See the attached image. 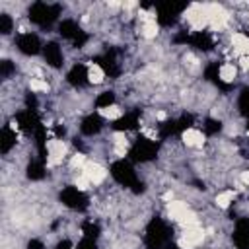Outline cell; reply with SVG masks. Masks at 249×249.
Returning <instances> with one entry per match:
<instances>
[{"mask_svg":"<svg viewBox=\"0 0 249 249\" xmlns=\"http://www.w3.org/2000/svg\"><path fill=\"white\" fill-rule=\"evenodd\" d=\"M138 123H140V109H132V111H128V113H124L121 119H117L111 126H113V130H134L136 126H138Z\"/></svg>","mask_w":249,"mask_h":249,"instance_id":"cell-13","label":"cell"},{"mask_svg":"<svg viewBox=\"0 0 249 249\" xmlns=\"http://www.w3.org/2000/svg\"><path fill=\"white\" fill-rule=\"evenodd\" d=\"M163 249H179V247H177L173 241H169V243H165V245H163Z\"/></svg>","mask_w":249,"mask_h":249,"instance_id":"cell-34","label":"cell"},{"mask_svg":"<svg viewBox=\"0 0 249 249\" xmlns=\"http://www.w3.org/2000/svg\"><path fill=\"white\" fill-rule=\"evenodd\" d=\"M25 109H31V111H37V97H35V93H27L25 95Z\"/></svg>","mask_w":249,"mask_h":249,"instance_id":"cell-29","label":"cell"},{"mask_svg":"<svg viewBox=\"0 0 249 249\" xmlns=\"http://www.w3.org/2000/svg\"><path fill=\"white\" fill-rule=\"evenodd\" d=\"M247 128H249V121H247Z\"/></svg>","mask_w":249,"mask_h":249,"instance_id":"cell-35","label":"cell"},{"mask_svg":"<svg viewBox=\"0 0 249 249\" xmlns=\"http://www.w3.org/2000/svg\"><path fill=\"white\" fill-rule=\"evenodd\" d=\"M43 56H45L47 64H49V66H53V68H60V66H62V62H64L62 49H60V45H58V43H54V41H51V43L43 45Z\"/></svg>","mask_w":249,"mask_h":249,"instance_id":"cell-12","label":"cell"},{"mask_svg":"<svg viewBox=\"0 0 249 249\" xmlns=\"http://www.w3.org/2000/svg\"><path fill=\"white\" fill-rule=\"evenodd\" d=\"M158 152H160V144L158 142H154V140H150L146 136H138L134 140V144L130 146L126 160L134 161V163H146V161L156 160Z\"/></svg>","mask_w":249,"mask_h":249,"instance_id":"cell-3","label":"cell"},{"mask_svg":"<svg viewBox=\"0 0 249 249\" xmlns=\"http://www.w3.org/2000/svg\"><path fill=\"white\" fill-rule=\"evenodd\" d=\"M233 243L237 249H249V218H239L233 230Z\"/></svg>","mask_w":249,"mask_h":249,"instance_id":"cell-11","label":"cell"},{"mask_svg":"<svg viewBox=\"0 0 249 249\" xmlns=\"http://www.w3.org/2000/svg\"><path fill=\"white\" fill-rule=\"evenodd\" d=\"M82 231H84V237H91V239H95V237L99 235V226L93 224V222H89V220H86V222L82 224Z\"/></svg>","mask_w":249,"mask_h":249,"instance_id":"cell-25","label":"cell"},{"mask_svg":"<svg viewBox=\"0 0 249 249\" xmlns=\"http://www.w3.org/2000/svg\"><path fill=\"white\" fill-rule=\"evenodd\" d=\"M187 45H191L198 51H212L214 49V39L210 37L208 31H195V33H189V43Z\"/></svg>","mask_w":249,"mask_h":249,"instance_id":"cell-15","label":"cell"},{"mask_svg":"<svg viewBox=\"0 0 249 249\" xmlns=\"http://www.w3.org/2000/svg\"><path fill=\"white\" fill-rule=\"evenodd\" d=\"M169 241H171V228L160 216H154L146 226V235H144L146 247L148 249H163V245Z\"/></svg>","mask_w":249,"mask_h":249,"instance_id":"cell-2","label":"cell"},{"mask_svg":"<svg viewBox=\"0 0 249 249\" xmlns=\"http://www.w3.org/2000/svg\"><path fill=\"white\" fill-rule=\"evenodd\" d=\"M109 171H111V177L119 185L132 189V193H142L144 191V183L138 179V175H136V171L132 167V161H128V160H117V161L111 163Z\"/></svg>","mask_w":249,"mask_h":249,"instance_id":"cell-1","label":"cell"},{"mask_svg":"<svg viewBox=\"0 0 249 249\" xmlns=\"http://www.w3.org/2000/svg\"><path fill=\"white\" fill-rule=\"evenodd\" d=\"M187 8V4H177V2H158L156 12H158V23L163 27H171L177 23L181 12Z\"/></svg>","mask_w":249,"mask_h":249,"instance_id":"cell-5","label":"cell"},{"mask_svg":"<svg viewBox=\"0 0 249 249\" xmlns=\"http://www.w3.org/2000/svg\"><path fill=\"white\" fill-rule=\"evenodd\" d=\"M27 249H45V245H43V241H41V239H29Z\"/></svg>","mask_w":249,"mask_h":249,"instance_id":"cell-31","label":"cell"},{"mask_svg":"<svg viewBox=\"0 0 249 249\" xmlns=\"http://www.w3.org/2000/svg\"><path fill=\"white\" fill-rule=\"evenodd\" d=\"M101 128H103V119H101L97 113H91V115L84 117V121H82V124H80V130H82V134H86V136H93V134H97Z\"/></svg>","mask_w":249,"mask_h":249,"instance_id":"cell-16","label":"cell"},{"mask_svg":"<svg viewBox=\"0 0 249 249\" xmlns=\"http://www.w3.org/2000/svg\"><path fill=\"white\" fill-rule=\"evenodd\" d=\"M173 43H181V45H187L189 43V33L187 31H181L173 37Z\"/></svg>","mask_w":249,"mask_h":249,"instance_id":"cell-30","label":"cell"},{"mask_svg":"<svg viewBox=\"0 0 249 249\" xmlns=\"http://www.w3.org/2000/svg\"><path fill=\"white\" fill-rule=\"evenodd\" d=\"M237 107H239V113L249 119V88H243L241 89L239 99H237Z\"/></svg>","mask_w":249,"mask_h":249,"instance_id":"cell-21","label":"cell"},{"mask_svg":"<svg viewBox=\"0 0 249 249\" xmlns=\"http://www.w3.org/2000/svg\"><path fill=\"white\" fill-rule=\"evenodd\" d=\"M70 247H72L70 239H62V241H58V243H56V247H54V249H70Z\"/></svg>","mask_w":249,"mask_h":249,"instance_id":"cell-32","label":"cell"},{"mask_svg":"<svg viewBox=\"0 0 249 249\" xmlns=\"http://www.w3.org/2000/svg\"><path fill=\"white\" fill-rule=\"evenodd\" d=\"M78 249H97V243H95V239H91V237H84V239L78 243Z\"/></svg>","mask_w":249,"mask_h":249,"instance_id":"cell-28","label":"cell"},{"mask_svg":"<svg viewBox=\"0 0 249 249\" xmlns=\"http://www.w3.org/2000/svg\"><path fill=\"white\" fill-rule=\"evenodd\" d=\"M14 146H16V130H12V126L4 124L0 130V152L8 154Z\"/></svg>","mask_w":249,"mask_h":249,"instance_id":"cell-18","label":"cell"},{"mask_svg":"<svg viewBox=\"0 0 249 249\" xmlns=\"http://www.w3.org/2000/svg\"><path fill=\"white\" fill-rule=\"evenodd\" d=\"M115 103V93L113 91H101L95 97V107H109Z\"/></svg>","mask_w":249,"mask_h":249,"instance_id":"cell-23","label":"cell"},{"mask_svg":"<svg viewBox=\"0 0 249 249\" xmlns=\"http://www.w3.org/2000/svg\"><path fill=\"white\" fill-rule=\"evenodd\" d=\"M29 19L35 23V25H41V27H49L53 25V21L58 18L60 14V6L58 4H47V2H35L29 6Z\"/></svg>","mask_w":249,"mask_h":249,"instance_id":"cell-4","label":"cell"},{"mask_svg":"<svg viewBox=\"0 0 249 249\" xmlns=\"http://www.w3.org/2000/svg\"><path fill=\"white\" fill-rule=\"evenodd\" d=\"M158 134L161 140L173 136V134H179V128H177V119H167L163 123L158 124Z\"/></svg>","mask_w":249,"mask_h":249,"instance_id":"cell-20","label":"cell"},{"mask_svg":"<svg viewBox=\"0 0 249 249\" xmlns=\"http://www.w3.org/2000/svg\"><path fill=\"white\" fill-rule=\"evenodd\" d=\"M202 128H204V132L208 136H214V134H218L222 130V121H218V119H206L204 124H202Z\"/></svg>","mask_w":249,"mask_h":249,"instance_id":"cell-22","label":"cell"},{"mask_svg":"<svg viewBox=\"0 0 249 249\" xmlns=\"http://www.w3.org/2000/svg\"><path fill=\"white\" fill-rule=\"evenodd\" d=\"M54 134H56V136H64V134H66L64 126H56V128H54Z\"/></svg>","mask_w":249,"mask_h":249,"instance_id":"cell-33","label":"cell"},{"mask_svg":"<svg viewBox=\"0 0 249 249\" xmlns=\"http://www.w3.org/2000/svg\"><path fill=\"white\" fill-rule=\"evenodd\" d=\"M16 123L27 134H35V130L41 126V119H39L37 111H31V109H23V111L16 113Z\"/></svg>","mask_w":249,"mask_h":249,"instance_id":"cell-9","label":"cell"},{"mask_svg":"<svg viewBox=\"0 0 249 249\" xmlns=\"http://www.w3.org/2000/svg\"><path fill=\"white\" fill-rule=\"evenodd\" d=\"M58 198H60V202L64 204V206H68V208H72V210H86L88 208V196L82 193V191H78L76 187H72V185H68V187H64L62 191H60V195H58Z\"/></svg>","mask_w":249,"mask_h":249,"instance_id":"cell-7","label":"cell"},{"mask_svg":"<svg viewBox=\"0 0 249 249\" xmlns=\"http://www.w3.org/2000/svg\"><path fill=\"white\" fill-rule=\"evenodd\" d=\"M12 27H14L12 18H10L8 14H0V33H2V35H8V33L12 31Z\"/></svg>","mask_w":249,"mask_h":249,"instance_id":"cell-26","label":"cell"},{"mask_svg":"<svg viewBox=\"0 0 249 249\" xmlns=\"http://www.w3.org/2000/svg\"><path fill=\"white\" fill-rule=\"evenodd\" d=\"M14 70H16V66H14V62H12V60H8V58H6V60H2V62H0V76H2V78H8Z\"/></svg>","mask_w":249,"mask_h":249,"instance_id":"cell-27","label":"cell"},{"mask_svg":"<svg viewBox=\"0 0 249 249\" xmlns=\"http://www.w3.org/2000/svg\"><path fill=\"white\" fill-rule=\"evenodd\" d=\"M16 47L19 49V53H23L27 56H33L39 51H43V45H41V41H39V37L35 33H21L16 39Z\"/></svg>","mask_w":249,"mask_h":249,"instance_id":"cell-10","label":"cell"},{"mask_svg":"<svg viewBox=\"0 0 249 249\" xmlns=\"http://www.w3.org/2000/svg\"><path fill=\"white\" fill-rule=\"evenodd\" d=\"M27 177L31 179V181H39V179H43L45 177V161L43 160H31L29 163H27Z\"/></svg>","mask_w":249,"mask_h":249,"instance_id":"cell-19","label":"cell"},{"mask_svg":"<svg viewBox=\"0 0 249 249\" xmlns=\"http://www.w3.org/2000/svg\"><path fill=\"white\" fill-rule=\"evenodd\" d=\"M58 33L62 35V39H68L78 49L88 43V33L74 19H62L60 25H58Z\"/></svg>","mask_w":249,"mask_h":249,"instance_id":"cell-6","label":"cell"},{"mask_svg":"<svg viewBox=\"0 0 249 249\" xmlns=\"http://www.w3.org/2000/svg\"><path fill=\"white\" fill-rule=\"evenodd\" d=\"M93 62L109 76V78H119L121 76V66L117 62V49H109L99 56H93Z\"/></svg>","mask_w":249,"mask_h":249,"instance_id":"cell-8","label":"cell"},{"mask_svg":"<svg viewBox=\"0 0 249 249\" xmlns=\"http://www.w3.org/2000/svg\"><path fill=\"white\" fill-rule=\"evenodd\" d=\"M193 124H195V117L191 113H183L181 117H177V128H179V132L191 128Z\"/></svg>","mask_w":249,"mask_h":249,"instance_id":"cell-24","label":"cell"},{"mask_svg":"<svg viewBox=\"0 0 249 249\" xmlns=\"http://www.w3.org/2000/svg\"><path fill=\"white\" fill-rule=\"evenodd\" d=\"M204 78L208 82H212L216 88H220L222 91H228L231 86L230 84H224L222 78H220V62H210L206 68H204Z\"/></svg>","mask_w":249,"mask_h":249,"instance_id":"cell-17","label":"cell"},{"mask_svg":"<svg viewBox=\"0 0 249 249\" xmlns=\"http://www.w3.org/2000/svg\"><path fill=\"white\" fill-rule=\"evenodd\" d=\"M89 76H88V66L86 64H74L70 70H68V74H66V80H68V84L70 86H74V88H84V86H88V80Z\"/></svg>","mask_w":249,"mask_h":249,"instance_id":"cell-14","label":"cell"}]
</instances>
